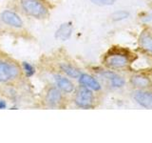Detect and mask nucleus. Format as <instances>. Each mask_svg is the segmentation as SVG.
<instances>
[{
	"label": "nucleus",
	"mask_w": 152,
	"mask_h": 143,
	"mask_svg": "<svg viewBox=\"0 0 152 143\" xmlns=\"http://www.w3.org/2000/svg\"><path fill=\"white\" fill-rule=\"evenodd\" d=\"M104 63L111 69L124 68L129 63V52L125 50L113 49L106 55Z\"/></svg>",
	"instance_id": "1"
},
{
	"label": "nucleus",
	"mask_w": 152,
	"mask_h": 143,
	"mask_svg": "<svg viewBox=\"0 0 152 143\" xmlns=\"http://www.w3.org/2000/svg\"><path fill=\"white\" fill-rule=\"evenodd\" d=\"M21 7L27 14L34 18H45L48 9L40 0H20Z\"/></svg>",
	"instance_id": "2"
},
{
	"label": "nucleus",
	"mask_w": 152,
	"mask_h": 143,
	"mask_svg": "<svg viewBox=\"0 0 152 143\" xmlns=\"http://www.w3.org/2000/svg\"><path fill=\"white\" fill-rule=\"evenodd\" d=\"M94 101V95L91 90L85 87H80L75 95V104L80 108H91Z\"/></svg>",
	"instance_id": "3"
},
{
	"label": "nucleus",
	"mask_w": 152,
	"mask_h": 143,
	"mask_svg": "<svg viewBox=\"0 0 152 143\" xmlns=\"http://www.w3.org/2000/svg\"><path fill=\"white\" fill-rule=\"evenodd\" d=\"M19 74V69L16 65L0 60V82L14 79Z\"/></svg>",
	"instance_id": "4"
},
{
	"label": "nucleus",
	"mask_w": 152,
	"mask_h": 143,
	"mask_svg": "<svg viewBox=\"0 0 152 143\" xmlns=\"http://www.w3.org/2000/svg\"><path fill=\"white\" fill-rule=\"evenodd\" d=\"M135 101L146 109H152V92L145 90H137L133 93Z\"/></svg>",
	"instance_id": "5"
},
{
	"label": "nucleus",
	"mask_w": 152,
	"mask_h": 143,
	"mask_svg": "<svg viewBox=\"0 0 152 143\" xmlns=\"http://www.w3.org/2000/svg\"><path fill=\"white\" fill-rule=\"evenodd\" d=\"M1 20L7 25L13 28H21L23 26V21L17 13L12 11H4L1 13Z\"/></svg>",
	"instance_id": "6"
},
{
	"label": "nucleus",
	"mask_w": 152,
	"mask_h": 143,
	"mask_svg": "<svg viewBox=\"0 0 152 143\" xmlns=\"http://www.w3.org/2000/svg\"><path fill=\"white\" fill-rule=\"evenodd\" d=\"M101 74L109 81V84L112 88H121L125 85V79L111 71H104Z\"/></svg>",
	"instance_id": "7"
},
{
	"label": "nucleus",
	"mask_w": 152,
	"mask_h": 143,
	"mask_svg": "<svg viewBox=\"0 0 152 143\" xmlns=\"http://www.w3.org/2000/svg\"><path fill=\"white\" fill-rule=\"evenodd\" d=\"M62 100V94L58 88H50L46 94V102L50 107L57 106Z\"/></svg>",
	"instance_id": "8"
},
{
	"label": "nucleus",
	"mask_w": 152,
	"mask_h": 143,
	"mask_svg": "<svg viewBox=\"0 0 152 143\" xmlns=\"http://www.w3.org/2000/svg\"><path fill=\"white\" fill-rule=\"evenodd\" d=\"M73 31V26L71 22H66L62 24L55 32V37L61 41H66L70 37Z\"/></svg>",
	"instance_id": "9"
},
{
	"label": "nucleus",
	"mask_w": 152,
	"mask_h": 143,
	"mask_svg": "<svg viewBox=\"0 0 152 143\" xmlns=\"http://www.w3.org/2000/svg\"><path fill=\"white\" fill-rule=\"evenodd\" d=\"M79 83L93 91H99L101 89V85L98 81L92 77L91 75L87 74H81V75L79 76Z\"/></svg>",
	"instance_id": "10"
},
{
	"label": "nucleus",
	"mask_w": 152,
	"mask_h": 143,
	"mask_svg": "<svg viewBox=\"0 0 152 143\" xmlns=\"http://www.w3.org/2000/svg\"><path fill=\"white\" fill-rule=\"evenodd\" d=\"M54 79H55V83L57 85L59 90L63 91V92L69 94L74 90V85L71 81L68 78L64 77V76H61L59 74L54 75Z\"/></svg>",
	"instance_id": "11"
},
{
	"label": "nucleus",
	"mask_w": 152,
	"mask_h": 143,
	"mask_svg": "<svg viewBox=\"0 0 152 143\" xmlns=\"http://www.w3.org/2000/svg\"><path fill=\"white\" fill-rule=\"evenodd\" d=\"M131 83L136 88L145 89V88H148L151 85V81L148 77H146L145 75L136 74L134 76H132Z\"/></svg>",
	"instance_id": "12"
},
{
	"label": "nucleus",
	"mask_w": 152,
	"mask_h": 143,
	"mask_svg": "<svg viewBox=\"0 0 152 143\" xmlns=\"http://www.w3.org/2000/svg\"><path fill=\"white\" fill-rule=\"evenodd\" d=\"M140 46L142 50L152 54V36L147 32H142L140 36Z\"/></svg>",
	"instance_id": "13"
},
{
	"label": "nucleus",
	"mask_w": 152,
	"mask_h": 143,
	"mask_svg": "<svg viewBox=\"0 0 152 143\" xmlns=\"http://www.w3.org/2000/svg\"><path fill=\"white\" fill-rule=\"evenodd\" d=\"M60 68L66 74H68L69 76H70V77H72V78H79V76L81 75V72L77 68L73 67L72 65L62 63L60 65Z\"/></svg>",
	"instance_id": "14"
},
{
	"label": "nucleus",
	"mask_w": 152,
	"mask_h": 143,
	"mask_svg": "<svg viewBox=\"0 0 152 143\" xmlns=\"http://www.w3.org/2000/svg\"><path fill=\"white\" fill-rule=\"evenodd\" d=\"M22 67H23V70H24V72H25V74H26V75L28 76V77H31V76H32L33 74H35L34 67H33L31 64L28 63V62L24 61L22 63Z\"/></svg>",
	"instance_id": "15"
},
{
	"label": "nucleus",
	"mask_w": 152,
	"mask_h": 143,
	"mask_svg": "<svg viewBox=\"0 0 152 143\" xmlns=\"http://www.w3.org/2000/svg\"><path fill=\"white\" fill-rule=\"evenodd\" d=\"M129 16V13L127 12H125V11H119V12H116L112 14V19L114 21H120V20H123V19H126Z\"/></svg>",
	"instance_id": "16"
},
{
	"label": "nucleus",
	"mask_w": 152,
	"mask_h": 143,
	"mask_svg": "<svg viewBox=\"0 0 152 143\" xmlns=\"http://www.w3.org/2000/svg\"><path fill=\"white\" fill-rule=\"evenodd\" d=\"M91 1L95 4L98 5H104V6H108V5H112L115 0H91Z\"/></svg>",
	"instance_id": "17"
},
{
	"label": "nucleus",
	"mask_w": 152,
	"mask_h": 143,
	"mask_svg": "<svg viewBox=\"0 0 152 143\" xmlns=\"http://www.w3.org/2000/svg\"><path fill=\"white\" fill-rule=\"evenodd\" d=\"M6 107H7V103L4 100H0V110L6 109Z\"/></svg>",
	"instance_id": "18"
},
{
	"label": "nucleus",
	"mask_w": 152,
	"mask_h": 143,
	"mask_svg": "<svg viewBox=\"0 0 152 143\" xmlns=\"http://www.w3.org/2000/svg\"><path fill=\"white\" fill-rule=\"evenodd\" d=\"M150 81H151V83H152V78H151V80H150Z\"/></svg>",
	"instance_id": "19"
}]
</instances>
